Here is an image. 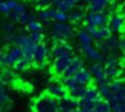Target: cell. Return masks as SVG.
Here are the masks:
<instances>
[{
    "label": "cell",
    "instance_id": "obj_1",
    "mask_svg": "<svg viewBox=\"0 0 125 112\" xmlns=\"http://www.w3.org/2000/svg\"><path fill=\"white\" fill-rule=\"evenodd\" d=\"M51 38L52 41H70L74 38V28L67 22H54L51 26Z\"/></svg>",
    "mask_w": 125,
    "mask_h": 112
},
{
    "label": "cell",
    "instance_id": "obj_2",
    "mask_svg": "<svg viewBox=\"0 0 125 112\" xmlns=\"http://www.w3.org/2000/svg\"><path fill=\"white\" fill-rule=\"evenodd\" d=\"M23 57V50L19 45H12L6 51H0V64L6 67H15V64Z\"/></svg>",
    "mask_w": 125,
    "mask_h": 112
},
{
    "label": "cell",
    "instance_id": "obj_3",
    "mask_svg": "<svg viewBox=\"0 0 125 112\" xmlns=\"http://www.w3.org/2000/svg\"><path fill=\"white\" fill-rule=\"evenodd\" d=\"M33 109L35 112H58L60 105H58V101L51 98L50 95H42L35 101Z\"/></svg>",
    "mask_w": 125,
    "mask_h": 112
},
{
    "label": "cell",
    "instance_id": "obj_4",
    "mask_svg": "<svg viewBox=\"0 0 125 112\" xmlns=\"http://www.w3.org/2000/svg\"><path fill=\"white\" fill-rule=\"evenodd\" d=\"M50 54H51V50L45 42L38 44L35 47V51H33V64L36 67H39V68H44Z\"/></svg>",
    "mask_w": 125,
    "mask_h": 112
},
{
    "label": "cell",
    "instance_id": "obj_5",
    "mask_svg": "<svg viewBox=\"0 0 125 112\" xmlns=\"http://www.w3.org/2000/svg\"><path fill=\"white\" fill-rule=\"evenodd\" d=\"M73 57H74L73 53H68V54H64V56H60V57H55L54 61H52V71H54V74L62 76V73H64V71L67 70V67L70 66Z\"/></svg>",
    "mask_w": 125,
    "mask_h": 112
},
{
    "label": "cell",
    "instance_id": "obj_6",
    "mask_svg": "<svg viewBox=\"0 0 125 112\" xmlns=\"http://www.w3.org/2000/svg\"><path fill=\"white\" fill-rule=\"evenodd\" d=\"M108 28L111 29V32L115 34V35L124 34L125 32V16L122 13H112L109 16Z\"/></svg>",
    "mask_w": 125,
    "mask_h": 112
},
{
    "label": "cell",
    "instance_id": "obj_7",
    "mask_svg": "<svg viewBox=\"0 0 125 112\" xmlns=\"http://www.w3.org/2000/svg\"><path fill=\"white\" fill-rule=\"evenodd\" d=\"M84 22L86 25H90V26H96V28H100V26H106L108 22H109V15L106 12L103 13H96V12H89L84 18Z\"/></svg>",
    "mask_w": 125,
    "mask_h": 112
},
{
    "label": "cell",
    "instance_id": "obj_8",
    "mask_svg": "<svg viewBox=\"0 0 125 112\" xmlns=\"http://www.w3.org/2000/svg\"><path fill=\"white\" fill-rule=\"evenodd\" d=\"M90 71H92L93 80L97 83V86L111 83L109 79H108V76H106V71H105V67L102 66V63H93L92 67H90Z\"/></svg>",
    "mask_w": 125,
    "mask_h": 112
},
{
    "label": "cell",
    "instance_id": "obj_9",
    "mask_svg": "<svg viewBox=\"0 0 125 112\" xmlns=\"http://www.w3.org/2000/svg\"><path fill=\"white\" fill-rule=\"evenodd\" d=\"M84 29H86L92 36H93L94 41H105L108 36H111V35H112L111 29L108 28V25H106V26H100V28L90 26V25H84Z\"/></svg>",
    "mask_w": 125,
    "mask_h": 112
},
{
    "label": "cell",
    "instance_id": "obj_10",
    "mask_svg": "<svg viewBox=\"0 0 125 112\" xmlns=\"http://www.w3.org/2000/svg\"><path fill=\"white\" fill-rule=\"evenodd\" d=\"M47 95H50L51 98L57 99V101H61L64 98L68 96V90L65 89L64 84H60V83H52L48 86L47 89Z\"/></svg>",
    "mask_w": 125,
    "mask_h": 112
},
{
    "label": "cell",
    "instance_id": "obj_11",
    "mask_svg": "<svg viewBox=\"0 0 125 112\" xmlns=\"http://www.w3.org/2000/svg\"><path fill=\"white\" fill-rule=\"evenodd\" d=\"M80 47H82L83 54L87 57L89 60H93L94 63H103V61H105V56H103L96 47H93L92 44H90V45H80Z\"/></svg>",
    "mask_w": 125,
    "mask_h": 112
},
{
    "label": "cell",
    "instance_id": "obj_12",
    "mask_svg": "<svg viewBox=\"0 0 125 112\" xmlns=\"http://www.w3.org/2000/svg\"><path fill=\"white\" fill-rule=\"evenodd\" d=\"M82 68H84V60H83L82 57H79V56H74L73 60H71V63H70V66L67 67V70L62 73V79L76 74V73L80 71Z\"/></svg>",
    "mask_w": 125,
    "mask_h": 112
},
{
    "label": "cell",
    "instance_id": "obj_13",
    "mask_svg": "<svg viewBox=\"0 0 125 112\" xmlns=\"http://www.w3.org/2000/svg\"><path fill=\"white\" fill-rule=\"evenodd\" d=\"M68 53H73V48L70 44H67L65 41H54V45L51 48V56L54 57H60L64 54H68Z\"/></svg>",
    "mask_w": 125,
    "mask_h": 112
},
{
    "label": "cell",
    "instance_id": "obj_14",
    "mask_svg": "<svg viewBox=\"0 0 125 112\" xmlns=\"http://www.w3.org/2000/svg\"><path fill=\"white\" fill-rule=\"evenodd\" d=\"M86 7L87 6H82V4H79V6H76L74 9H71L70 12H68V21L71 22V23H79V22H82L84 18H86Z\"/></svg>",
    "mask_w": 125,
    "mask_h": 112
},
{
    "label": "cell",
    "instance_id": "obj_15",
    "mask_svg": "<svg viewBox=\"0 0 125 112\" xmlns=\"http://www.w3.org/2000/svg\"><path fill=\"white\" fill-rule=\"evenodd\" d=\"M73 76L77 79L79 84H82V86H90V83L93 82L92 71H90V70H87V68H82L80 71H77V73H76V74H73Z\"/></svg>",
    "mask_w": 125,
    "mask_h": 112
},
{
    "label": "cell",
    "instance_id": "obj_16",
    "mask_svg": "<svg viewBox=\"0 0 125 112\" xmlns=\"http://www.w3.org/2000/svg\"><path fill=\"white\" fill-rule=\"evenodd\" d=\"M111 3H112V1H108V0H97V1H92V3H89V4H86V6H87V10H89V12L103 13V12H106V10L109 9Z\"/></svg>",
    "mask_w": 125,
    "mask_h": 112
},
{
    "label": "cell",
    "instance_id": "obj_17",
    "mask_svg": "<svg viewBox=\"0 0 125 112\" xmlns=\"http://www.w3.org/2000/svg\"><path fill=\"white\" fill-rule=\"evenodd\" d=\"M58 105H60V109H79V101L71 96H67L58 101Z\"/></svg>",
    "mask_w": 125,
    "mask_h": 112
},
{
    "label": "cell",
    "instance_id": "obj_18",
    "mask_svg": "<svg viewBox=\"0 0 125 112\" xmlns=\"http://www.w3.org/2000/svg\"><path fill=\"white\" fill-rule=\"evenodd\" d=\"M83 99L92 101V102H99V101H102V96H100L97 87H94V86H87V90H86V95H84Z\"/></svg>",
    "mask_w": 125,
    "mask_h": 112
},
{
    "label": "cell",
    "instance_id": "obj_19",
    "mask_svg": "<svg viewBox=\"0 0 125 112\" xmlns=\"http://www.w3.org/2000/svg\"><path fill=\"white\" fill-rule=\"evenodd\" d=\"M77 41H79L80 45H90V44H93L94 39L86 29H82V31L77 32Z\"/></svg>",
    "mask_w": 125,
    "mask_h": 112
},
{
    "label": "cell",
    "instance_id": "obj_20",
    "mask_svg": "<svg viewBox=\"0 0 125 112\" xmlns=\"http://www.w3.org/2000/svg\"><path fill=\"white\" fill-rule=\"evenodd\" d=\"M51 10V18L54 22H67L68 21V13L67 12H62V10H58L55 7L50 9Z\"/></svg>",
    "mask_w": 125,
    "mask_h": 112
},
{
    "label": "cell",
    "instance_id": "obj_21",
    "mask_svg": "<svg viewBox=\"0 0 125 112\" xmlns=\"http://www.w3.org/2000/svg\"><path fill=\"white\" fill-rule=\"evenodd\" d=\"M86 90H87V86H82V84H80V86H77V87H74V89L68 90V96H71V98H74V99L80 101V99H83V98H84Z\"/></svg>",
    "mask_w": 125,
    "mask_h": 112
},
{
    "label": "cell",
    "instance_id": "obj_22",
    "mask_svg": "<svg viewBox=\"0 0 125 112\" xmlns=\"http://www.w3.org/2000/svg\"><path fill=\"white\" fill-rule=\"evenodd\" d=\"M105 42H106V45L109 47L111 53H115V51L119 50V36H116L115 34H112L111 36H108V38L105 39Z\"/></svg>",
    "mask_w": 125,
    "mask_h": 112
},
{
    "label": "cell",
    "instance_id": "obj_23",
    "mask_svg": "<svg viewBox=\"0 0 125 112\" xmlns=\"http://www.w3.org/2000/svg\"><path fill=\"white\" fill-rule=\"evenodd\" d=\"M109 87H111V92L121 93V95H124L125 96V82L124 80H119V79L112 80V82L109 83Z\"/></svg>",
    "mask_w": 125,
    "mask_h": 112
},
{
    "label": "cell",
    "instance_id": "obj_24",
    "mask_svg": "<svg viewBox=\"0 0 125 112\" xmlns=\"http://www.w3.org/2000/svg\"><path fill=\"white\" fill-rule=\"evenodd\" d=\"M31 66H32V60L23 56L16 64H15V70H16V71H26Z\"/></svg>",
    "mask_w": 125,
    "mask_h": 112
},
{
    "label": "cell",
    "instance_id": "obj_25",
    "mask_svg": "<svg viewBox=\"0 0 125 112\" xmlns=\"http://www.w3.org/2000/svg\"><path fill=\"white\" fill-rule=\"evenodd\" d=\"M105 71H106V76L109 80H116L122 76V70L119 68V66L116 67H105Z\"/></svg>",
    "mask_w": 125,
    "mask_h": 112
},
{
    "label": "cell",
    "instance_id": "obj_26",
    "mask_svg": "<svg viewBox=\"0 0 125 112\" xmlns=\"http://www.w3.org/2000/svg\"><path fill=\"white\" fill-rule=\"evenodd\" d=\"M103 63H105V67H116V66H119L121 58H119V56L111 53V54H108V56L105 57V61Z\"/></svg>",
    "mask_w": 125,
    "mask_h": 112
},
{
    "label": "cell",
    "instance_id": "obj_27",
    "mask_svg": "<svg viewBox=\"0 0 125 112\" xmlns=\"http://www.w3.org/2000/svg\"><path fill=\"white\" fill-rule=\"evenodd\" d=\"M80 1H83V0H62L61 6L58 7V10H62V12H67L68 13L71 9H74L76 6H79Z\"/></svg>",
    "mask_w": 125,
    "mask_h": 112
},
{
    "label": "cell",
    "instance_id": "obj_28",
    "mask_svg": "<svg viewBox=\"0 0 125 112\" xmlns=\"http://www.w3.org/2000/svg\"><path fill=\"white\" fill-rule=\"evenodd\" d=\"M93 111L94 112H112V106H111V103L106 99H102V101L97 102V105L94 106Z\"/></svg>",
    "mask_w": 125,
    "mask_h": 112
},
{
    "label": "cell",
    "instance_id": "obj_29",
    "mask_svg": "<svg viewBox=\"0 0 125 112\" xmlns=\"http://www.w3.org/2000/svg\"><path fill=\"white\" fill-rule=\"evenodd\" d=\"M26 29H28L31 34H32V32H42V31H44V25H42L39 21H36V19H35V21H29V22H28Z\"/></svg>",
    "mask_w": 125,
    "mask_h": 112
},
{
    "label": "cell",
    "instance_id": "obj_30",
    "mask_svg": "<svg viewBox=\"0 0 125 112\" xmlns=\"http://www.w3.org/2000/svg\"><path fill=\"white\" fill-rule=\"evenodd\" d=\"M62 84L65 86V89H67V90H71V89H74V87L80 86V84H79V82H77V79H76L74 76L64 77V79H62Z\"/></svg>",
    "mask_w": 125,
    "mask_h": 112
},
{
    "label": "cell",
    "instance_id": "obj_31",
    "mask_svg": "<svg viewBox=\"0 0 125 112\" xmlns=\"http://www.w3.org/2000/svg\"><path fill=\"white\" fill-rule=\"evenodd\" d=\"M106 101L112 105V103H119V102H125V96L121 93H115V92H111L109 96L106 98Z\"/></svg>",
    "mask_w": 125,
    "mask_h": 112
},
{
    "label": "cell",
    "instance_id": "obj_32",
    "mask_svg": "<svg viewBox=\"0 0 125 112\" xmlns=\"http://www.w3.org/2000/svg\"><path fill=\"white\" fill-rule=\"evenodd\" d=\"M36 16H38V19H39L41 22H50V21H52V18H51V10H50V9H41V10L36 13Z\"/></svg>",
    "mask_w": 125,
    "mask_h": 112
},
{
    "label": "cell",
    "instance_id": "obj_33",
    "mask_svg": "<svg viewBox=\"0 0 125 112\" xmlns=\"http://www.w3.org/2000/svg\"><path fill=\"white\" fill-rule=\"evenodd\" d=\"M9 102H10V96H9L7 90H6L4 86H3V87H0V106L7 105Z\"/></svg>",
    "mask_w": 125,
    "mask_h": 112
},
{
    "label": "cell",
    "instance_id": "obj_34",
    "mask_svg": "<svg viewBox=\"0 0 125 112\" xmlns=\"http://www.w3.org/2000/svg\"><path fill=\"white\" fill-rule=\"evenodd\" d=\"M96 48H97L105 57L108 56V54H111V50H109V47L106 45L105 41H97V42H96Z\"/></svg>",
    "mask_w": 125,
    "mask_h": 112
},
{
    "label": "cell",
    "instance_id": "obj_35",
    "mask_svg": "<svg viewBox=\"0 0 125 112\" xmlns=\"http://www.w3.org/2000/svg\"><path fill=\"white\" fill-rule=\"evenodd\" d=\"M97 89H99V93H100L102 99H106V98L109 96V93H111V87H109V83H108V84H100Z\"/></svg>",
    "mask_w": 125,
    "mask_h": 112
},
{
    "label": "cell",
    "instance_id": "obj_36",
    "mask_svg": "<svg viewBox=\"0 0 125 112\" xmlns=\"http://www.w3.org/2000/svg\"><path fill=\"white\" fill-rule=\"evenodd\" d=\"M3 32H4V34H15V32H16V25H15V22L9 21L7 23H4V25H3Z\"/></svg>",
    "mask_w": 125,
    "mask_h": 112
},
{
    "label": "cell",
    "instance_id": "obj_37",
    "mask_svg": "<svg viewBox=\"0 0 125 112\" xmlns=\"http://www.w3.org/2000/svg\"><path fill=\"white\" fill-rule=\"evenodd\" d=\"M29 36H31V39L36 45L41 44V42H44V34L42 32H32V34H29Z\"/></svg>",
    "mask_w": 125,
    "mask_h": 112
},
{
    "label": "cell",
    "instance_id": "obj_38",
    "mask_svg": "<svg viewBox=\"0 0 125 112\" xmlns=\"http://www.w3.org/2000/svg\"><path fill=\"white\" fill-rule=\"evenodd\" d=\"M26 10H28V7H26V4H25V3H22V1H18V4H16V6H15V9H13V12L19 13V15L26 13Z\"/></svg>",
    "mask_w": 125,
    "mask_h": 112
},
{
    "label": "cell",
    "instance_id": "obj_39",
    "mask_svg": "<svg viewBox=\"0 0 125 112\" xmlns=\"http://www.w3.org/2000/svg\"><path fill=\"white\" fill-rule=\"evenodd\" d=\"M36 6L39 9H48L50 6H52V0H36Z\"/></svg>",
    "mask_w": 125,
    "mask_h": 112
},
{
    "label": "cell",
    "instance_id": "obj_40",
    "mask_svg": "<svg viewBox=\"0 0 125 112\" xmlns=\"http://www.w3.org/2000/svg\"><path fill=\"white\" fill-rule=\"evenodd\" d=\"M112 112H125V102H119V103H112Z\"/></svg>",
    "mask_w": 125,
    "mask_h": 112
},
{
    "label": "cell",
    "instance_id": "obj_41",
    "mask_svg": "<svg viewBox=\"0 0 125 112\" xmlns=\"http://www.w3.org/2000/svg\"><path fill=\"white\" fill-rule=\"evenodd\" d=\"M0 74H1V77H3V80H4V83L13 79V71H10V70H3Z\"/></svg>",
    "mask_w": 125,
    "mask_h": 112
},
{
    "label": "cell",
    "instance_id": "obj_42",
    "mask_svg": "<svg viewBox=\"0 0 125 112\" xmlns=\"http://www.w3.org/2000/svg\"><path fill=\"white\" fill-rule=\"evenodd\" d=\"M29 21H31V16H29L28 12H26V13H22L21 18H19V23H21V25H28Z\"/></svg>",
    "mask_w": 125,
    "mask_h": 112
},
{
    "label": "cell",
    "instance_id": "obj_43",
    "mask_svg": "<svg viewBox=\"0 0 125 112\" xmlns=\"http://www.w3.org/2000/svg\"><path fill=\"white\" fill-rule=\"evenodd\" d=\"M15 39H16V34H4V36H3V41L10 42L12 45L15 44Z\"/></svg>",
    "mask_w": 125,
    "mask_h": 112
},
{
    "label": "cell",
    "instance_id": "obj_44",
    "mask_svg": "<svg viewBox=\"0 0 125 112\" xmlns=\"http://www.w3.org/2000/svg\"><path fill=\"white\" fill-rule=\"evenodd\" d=\"M7 18H9L12 22L19 23V18H21V15H19V13H16V12H13V10H10V13L7 15Z\"/></svg>",
    "mask_w": 125,
    "mask_h": 112
},
{
    "label": "cell",
    "instance_id": "obj_45",
    "mask_svg": "<svg viewBox=\"0 0 125 112\" xmlns=\"http://www.w3.org/2000/svg\"><path fill=\"white\" fill-rule=\"evenodd\" d=\"M0 13H4L6 16L10 13V9H9V6L6 4V1H0Z\"/></svg>",
    "mask_w": 125,
    "mask_h": 112
},
{
    "label": "cell",
    "instance_id": "obj_46",
    "mask_svg": "<svg viewBox=\"0 0 125 112\" xmlns=\"http://www.w3.org/2000/svg\"><path fill=\"white\" fill-rule=\"evenodd\" d=\"M4 1H6V4L9 6V9H10V10H13V9H15V6L18 4V0H4Z\"/></svg>",
    "mask_w": 125,
    "mask_h": 112
},
{
    "label": "cell",
    "instance_id": "obj_47",
    "mask_svg": "<svg viewBox=\"0 0 125 112\" xmlns=\"http://www.w3.org/2000/svg\"><path fill=\"white\" fill-rule=\"evenodd\" d=\"M119 50L125 54V34H124V36L119 38Z\"/></svg>",
    "mask_w": 125,
    "mask_h": 112
},
{
    "label": "cell",
    "instance_id": "obj_48",
    "mask_svg": "<svg viewBox=\"0 0 125 112\" xmlns=\"http://www.w3.org/2000/svg\"><path fill=\"white\" fill-rule=\"evenodd\" d=\"M119 13H122V15H125V1L121 4V7H119Z\"/></svg>",
    "mask_w": 125,
    "mask_h": 112
},
{
    "label": "cell",
    "instance_id": "obj_49",
    "mask_svg": "<svg viewBox=\"0 0 125 112\" xmlns=\"http://www.w3.org/2000/svg\"><path fill=\"white\" fill-rule=\"evenodd\" d=\"M58 112H79V109H60Z\"/></svg>",
    "mask_w": 125,
    "mask_h": 112
},
{
    "label": "cell",
    "instance_id": "obj_50",
    "mask_svg": "<svg viewBox=\"0 0 125 112\" xmlns=\"http://www.w3.org/2000/svg\"><path fill=\"white\" fill-rule=\"evenodd\" d=\"M86 4H89V3H92V1H97V0H83ZM108 1H112V0H108Z\"/></svg>",
    "mask_w": 125,
    "mask_h": 112
},
{
    "label": "cell",
    "instance_id": "obj_51",
    "mask_svg": "<svg viewBox=\"0 0 125 112\" xmlns=\"http://www.w3.org/2000/svg\"><path fill=\"white\" fill-rule=\"evenodd\" d=\"M4 86V80H3V77H1V74H0V87H3Z\"/></svg>",
    "mask_w": 125,
    "mask_h": 112
},
{
    "label": "cell",
    "instance_id": "obj_52",
    "mask_svg": "<svg viewBox=\"0 0 125 112\" xmlns=\"http://www.w3.org/2000/svg\"><path fill=\"white\" fill-rule=\"evenodd\" d=\"M79 112H94L93 109H79Z\"/></svg>",
    "mask_w": 125,
    "mask_h": 112
},
{
    "label": "cell",
    "instance_id": "obj_53",
    "mask_svg": "<svg viewBox=\"0 0 125 112\" xmlns=\"http://www.w3.org/2000/svg\"><path fill=\"white\" fill-rule=\"evenodd\" d=\"M0 31H3V22H1V18H0Z\"/></svg>",
    "mask_w": 125,
    "mask_h": 112
},
{
    "label": "cell",
    "instance_id": "obj_54",
    "mask_svg": "<svg viewBox=\"0 0 125 112\" xmlns=\"http://www.w3.org/2000/svg\"><path fill=\"white\" fill-rule=\"evenodd\" d=\"M0 73H1V64H0Z\"/></svg>",
    "mask_w": 125,
    "mask_h": 112
},
{
    "label": "cell",
    "instance_id": "obj_55",
    "mask_svg": "<svg viewBox=\"0 0 125 112\" xmlns=\"http://www.w3.org/2000/svg\"><path fill=\"white\" fill-rule=\"evenodd\" d=\"M29 1H36V0H29Z\"/></svg>",
    "mask_w": 125,
    "mask_h": 112
},
{
    "label": "cell",
    "instance_id": "obj_56",
    "mask_svg": "<svg viewBox=\"0 0 125 112\" xmlns=\"http://www.w3.org/2000/svg\"><path fill=\"white\" fill-rule=\"evenodd\" d=\"M0 1H1V0H0Z\"/></svg>",
    "mask_w": 125,
    "mask_h": 112
}]
</instances>
